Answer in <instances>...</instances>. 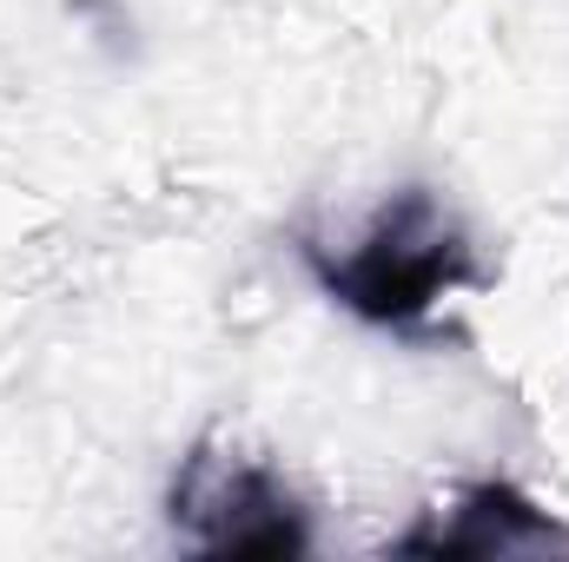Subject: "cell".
Segmentation results:
<instances>
[{
    "label": "cell",
    "instance_id": "cell-1",
    "mask_svg": "<svg viewBox=\"0 0 569 562\" xmlns=\"http://www.w3.org/2000/svg\"><path fill=\"white\" fill-rule=\"evenodd\" d=\"M305 265L345 311L385 331H418L457 284L477 279V252L430 185H398L351 252H325L318 239H305Z\"/></svg>",
    "mask_w": 569,
    "mask_h": 562
},
{
    "label": "cell",
    "instance_id": "cell-2",
    "mask_svg": "<svg viewBox=\"0 0 569 562\" xmlns=\"http://www.w3.org/2000/svg\"><path fill=\"white\" fill-rule=\"evenodd\" d=\"M172 523L206 550V556H305V503L284 490L266 463L219 456L199 443L179 476H172Z\"/></svg>",
    "mask_w": 569,
    "mask_h": 562
},
{
    "label": "cell",
    "instance_id": "cell-3",
    "mask_svg": "<svg viewBox=\"0 0 569 562\" xmlns=\"http://www.w3.org/2000/svg\"><path fill=\"white\" fill-rule=\"evenodd\" d=\"M537 550H569V530L537 510L517 483H470L457 490L450 516L437 510V523H418L398 536V556H437V562H463V556H537Z\"/></svg>",
    "mask_w": 569,
    "mask_h": 562
}]
</instances>
